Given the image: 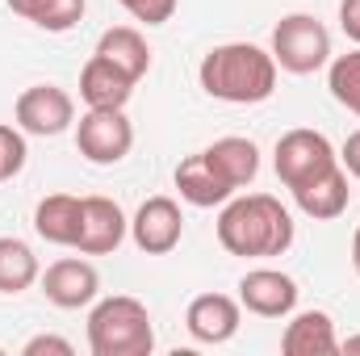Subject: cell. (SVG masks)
Masks as SVG:
<instances>
[{
    "label": "cell",
    "instance_id": "6da1fadb",
    "mask_svg": "<svg viewBox=\"0 0 360 356\" xmlns=\"http://www.w3.org/2000/svg\"><path fill=\"white\" fill-rule=\"evenodd\" d=\"M218 243L231 256H243V260L285 256L289 243H293V218L269 193L231 197L218 214Z\"/></svg>",
    "mask_w": 360,
    "mask_h": 356
},
{
    "label": "cell",
    "instance_id": "7a4b0ae2",
    "mask_svg": "<svg viewBox=\"0 0 360 356\" xmlns=\"http://www.w3.org/2000/svg\"><path fill=\"white\" fill-rule=\"evenodd\" d=\"M201 89L226 105H260L276 92V59L256 42H222L197 68Z\"/></svg>",
    "mask_w": 360,
    "mask_h": 356
},
{
    "label": "cell",
    "instance_id": "3957f363",
    "mask_svg": "<svg viewBox=\"0 0 360 356\" xmlns=\"http://www.w3.org/2000/svg\"><path fill=\"white\" fill-rule=\"evenodd\" d=\"M89 348L92 356H151L155 327L139 298L113 293L92 302L89 310Z\"/></svg>",
    "mask_w": 360,
    "mask_h": 356
},
{
    "label": "cell",
    "instance_id": "277c9868",
    "mask_svg": "<svg viewBox=\"0 0 360 356\" xmlns=\"http://www.w3.org/2000/svg\"><path fill=\"white\" fill-rule=\"evenodd\" d=\"M272 59L281 72L293 76H314L319 68L331 63V34L319 17L310 13H289L272 30Z\"/></svg>",
    "mask_w": 360,
    "mask_h": 356
},
{
    "label": "cell",
    "instance_id": "5b68a950",
    "mask_svg": "<svg viewBox=\"0 0 360 356\" xmlns=\"http://www.w3.org/2000/svg\"><path fill=\"white\" fill-rule=\"evenodd\" d=\"M331 164H340V155H335L331 139H327V134H319V130L297 126V130H289V134H281V139H276L272 168H276V177H281L285 189L306 184L310 177L327 172Z\"/></svg>",
    "mask_w": 360,
    "mask_h": 356
},
{
    "label": "cell",
    "instance_id": "8992f818",
    "mask_svg": "<svg viewBox=\"0 0 360 356\" xmlns=\"http://www.w3.org/2000/svg\"><path fill=\"white\" fill-rule=\"evenodd\" d=\"M76 147L89 164H122L134 147V126L126 117V109H89L76 126Z\"/></svg>",
    "mask_w": 360,
    "mask_h": 356
},
{
    "label": "cell",
    "instance_id": "52a82bcc",
    "mask_svg": "<svg viewBox=\"0 0 360 356\" xmlns=\"http://www.w3.org/2000/svg\"><path fill=\"white\" fill-rule=\"evenodd\" d=\"M76 122V101L59 84H34L17 96V126L38 139H55Z\"/></svg>",
    "mask_w": 360,
    "mask_h": 356
},
{
    "label": "cell",
    "instance_id": "ba28073f",
    "mask_svg": "<svg viewBox=\"0 0 360 356\" xmlns=\"http://www.w3.org/2000/svg\"><path fill=\"white\" fill-rule=\"evenodd\" d=\"M130 239L147 256H168L184 239V214L172 197H147L130 218Z\"/></svg>",
    "mask_w": 360,
    "mask_h": 356
},
{
    "label": "cell",
    "instance_id": "9c48e42d",
    "mask_svg": "<svg viewBox=\"0 0 360 356\" xmlns=\"http://www.w3.org/2000/svg\"><path fill=\"white\" fill-rule=\"evenodd\" d=\"M239 302L260 319H285L297 306V281L281 268H252L239 281Z\"/></svg>",
    "mask_w": 360,
    "mask_h": 356
},
{
    "label": "cell",
    "instance_id": "30bf717a",
    "mask_svg": "<svg viewBox=\"0 0 360 356\" xmlns=\"http://www.w3.org/2000/svg\"><path fill=\"white\" fill-rule=\"evenodd\" d=\"M130 222L122 214V205L113 197H84V210H80V239H76V252L84 256H109L122 248Z\"/></svg>",
    "mask_w": 360,
    "mask_h": 356
},
{
    "label": "cell",
    "instance_id": "8fae6325",
    "mask_svg": "<svg viewBox=\"0 0 360 356\" xmlns=\"http://www.w3.org/2000/svg\"><path fill=\"white\" fill-rule=\"evenodd\" d=\"M239 323H243V302H235L226 293H201L184 310V327L197 344H226V340H235Z\"/></svg>",
    "mask_w": 360,
    "mask_h": 356
},
{
    "label": "cell",
    "instance_id": "7c38bea8",
    "mask_svg": "<svg viewBox=\"0 0 360 356\" xmlns=\"http://www.w3.org/2000/svg\"><path fill=\"white\" fill-rule=\"evenodd\" d=\"M42 293L46 302H55L59 310H80L92 306L101 293V276L89 260H55L42 272Z\"/></svg>",
    "mask_w": 360,
    "mask_h": 356
},
{
    "label": "cell",
    "instance_id": "4fadbf2b",
    "mask_svg": "<svg viewBox=\"0 0 360 356\" xmlns=\"http://www.w3.org/2000/svg\"><path fill=\"white\" fill-rule=\"evenodd\" d=\"M289 193H293L297 210H302L306 218H314V222H331V218H340V214L348 210V201H352L348 172H344L340 164H331L327 172L310 177L306 184H297V189H289Z\"/></svg>",
    "mask_w": 360,
    "mask_h": 356
},
{
    "label": "cell",
    "instance_id": "5bb4252c",
    "mask_svg": "<svg viewBox=\"0 0 360 356\" xmlns=\"http://www.w3.org/2000/svg\"><path fill=\"white\" fill-rule=\"evenodd\" d=\"M281 352L285 356H331L340 352V336L327 310H302L285 323L281 336Z\"/></svg>",
    "mask_w": 360,
    "mask_h": 356
},
{
    "label": "cell",
    "instance_id": "9a60e30c",
    "mask_svg": "<svg viewBox=\"0 0 360 356\" xmlns=\"http://www.w3.org/2000/svg\"><path fill=\"white\" fill-rule=\"evenodd\" d=\"M134 84L139 80H130L122 68H113L101 55H92L80 72V96L89 109H126V101L134 96Z\"/></svg>",
    "mask_w": 360,
    "mask_h": 356
},
{
    "label": "cell",
    "instance_id": "2e32d148",
    "mask_svg": "<svg viewBox=\"0 0 360 356\" xmlns=\"http://www.w3.org/2000/svg\"><path fill=\"white\" fill-rule=\"evenodd\" d=\"M176 189H180V197H184L188 205H197V210L226 205V201L235 197V189L218 177V168L205 160V151H197V155H188V160L176 164Z\"/></svg>",
    "mask_w": 360,
    "mask_h": 356
},
{
    "label": "cell",
    "instance_id": "e0dca14e",
    "mask_svg": "<svg viewBox=\"0 0 360 356\" xmlns=\"http://www.w3.org/2000/svg\"><path fill=\"white\" fill-rule=\"evenodd\" d=\"M80 210H84V197H72V193H51L34 205V231L55 243V248H76L80 239Z\"/></svg>",
    "mask_w": 360,
    "mask_h": 356
},
{
    "label": "cell",
    "instance_id": "ac0fdd59",
    "mask_svg": "<svg viewBox=\"0 0 360 356\" xmlns=\"http://www.w3.org/2000/svg\"><path fill=\"white\" fill-rule=\"evenodd\" d=\"M205 160L218 168V177L226 180L235 193H239L243 184H252L256 172H260V147H256L252 139H243V134L214 139V143L205 147Z\"/></svg>",
    "mask_w": 360,
    "mask_h": 356
},
{
    "label": "cell",
    "instance_id": "d6986e66",
    "mask_svg": "<svg viewBox=\"0 0 360 356\" xmlns=\"http://www.w3.org/2000/svg\"><path fill=\"white\" fill-rule=\"evenodd\" d=\"M92 55L109 59V63L122 68L130 80H143V76L151 72V46H147V38H143L134 25H113V30H105V34L96 38V51H92Z\"/></svg>",
    "mask_w": 360,
    "mask_h": 356
},
{
    "label": "cell",
    "instance_id": "ffe728a7",
    "mask_svg": "<svg viewBox=\"0 0 360 356\" xmlns=\"http://www.w3.org/2000/svg\"><path fill=\"white\" fill-rule=\"evenodd\" d=\"M8 8H13L17 17L34 21L38 30H51V34H68V30H72V25L84 17L89 0H8Z\"/></svg>",
    "mask_w": 360,
    "mask_h": 356
},
{
    "label": "cell",
    "instance_id": "44dd1931",
    "mask_svg": "<svg viewBox=\"0 0 360 356\" xmlns=\"http://www.w3.org/2000/svg\"><path fill=\"white\" fill-rule=\"evenodd\" d=\"M38 281V256L25 239L0 235V293H21Z\"/></svg>",
    "mask_w": 360,
    "mask_h": 356
},
{
    "label": "cell",
    "instance_id": "7402d4cb",
    "mask_svg": "<svg viewBox=\"0 0 360 356\" xmlns=\"http://www.w3.org/2000/svg\"><path fill=\"white\" fill-rule=\"evenodd\" d=\"M327 89H331V96H335L344 109H352L360 117V51L335 55V59L327 63Z\"/></svg>",
    "mask_w": 360,
    "mask_h": 356
},
{
    "label": "cell",
    "instance_id": "603a6c76",
    "mask_svg": "<svg viewBox=\"0 0 360 356\" xmlns=\"http://www.w3.org/2000/svg\"><path fill=\"white\" fill-rule=\"evenodd\" d=\"M134 21H143V25H164V21H172L176 17V4L180 0H117Z\"/></svg>",
    "mask_w": 360,
    "mask_h": 356
},
{
    "label": "cell",
    "instance_id": "cb8c5ba5",
    "mask_svg": "<svg viewBox=\"0 0 360 356\" xmlns=\"http://www.w3.org/2000/svg\"><path fill=\"white\" fill-rule=\"evenodd\" d=\"M25 356H42V352H55V356H72V344L63 340V336H34L25 348H21Z\"/></svg>",
    "mask_w": 360,
    "mask_h": 356
},
{
    "label": "cell",
    "instance_id": "d4e9b609",
    "mask_svg": "<svg viewBox=\"0 0 360 356\" xmlns=\"http://www.w3.org/2000/svg\"><path fill=\"white\" fill-rule=\"evenodd\" d=\"M340 168L348 172L352 180H360V130H352L340 147Z\"/></svg>",
    "mask_w": 360,
    "mask_h": 356
},
{
    "label": "cell",
    "instance_id": "484cf974",
    "mask_svg": "<svg viewBox=\"0 0 360 356\" xmlns=\"http://www.w3.org/2000/svg\"><path fill=\"white\" fill-rule=\"evenodd\" d=\"M340 25H344V34L360 46V0H340Z\"/></svg>",
    "mask_w": 360,
    "mask_h": 356
},
{
    "label": "cell",
    "instance_id": "4316f807",
    "mask_svg": "<svg viewBox=\"0 0 360 356\" xmlns=\"http://www.w3.org/2000/svg\"><path fill=\"white\" fill-rule=\"evenodd\" d=\"M340 352H348V356H360V336H348V340L340 344Z\"/></svg>",
    "mask_w": 360,
    "mask_h": 356
},
{
    "label": "cell",
    "instance_id": "83f0119b",
    "mask_svg": "<svg viewBox=\"0 0 360 356\" xmlns=\"http://www.w3.org/2000/svg\"><path fill=\"white\" fill-rule=\"evenodd\" d=\"M352 265H356V272H360V227H356V235H352Z\"/></svg>",
    "mask_w": 360,
    "mask_h": 356
},
{
    "label": "cell",
    "instance_id": "f1b7e54d",
    "mask_svg": "<svg viewBox=\"0 0 360 356\" xmlns=\"http://www.w3.org/2000/svg\"><path fill=\"white\" fill-rule=\"evenodd\" d=\"M0 180H8V177H4V164H0Z\"/></svg>",
    "mask_w": 360,
    "mask_h": 356
}]
</instances>
